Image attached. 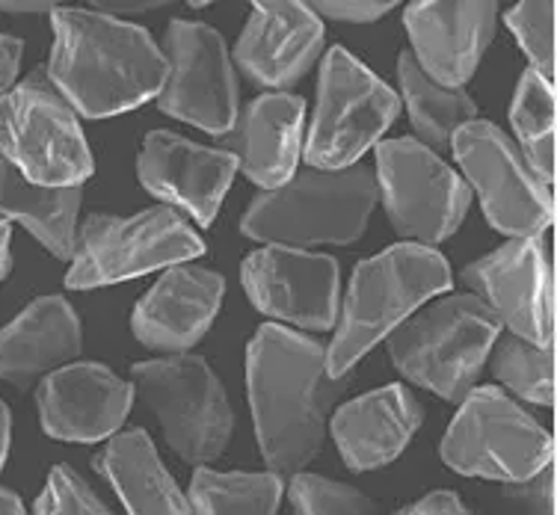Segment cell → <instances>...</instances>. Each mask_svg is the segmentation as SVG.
I'll use <instances>...</instances> for the list:
<instances>
[{
	"label": "cell",
	"mask_w": 557,
	"mask_h": 515,
	"mask_svg": "<svg viewBox=\"0 0 557 515\" xmlns=\"http://www.w3.org/2000/svg\"><path fill=\"white\" fill-rule=\"evenodd\" d=\"M354 376L333 379L326 347L264 323L247 347V391L261 456L273 474H297L323 444L330 409Z\"/></svg>",
	"instance_id": "1"
},
{
	"label": "cell",
	"mask_w": 557,
	"mask_h": 515,
	"mask_svg": "<svg viewBox=\"0 0 557 515\" xmlns=\"http://www.w3.org/2000/svg\"><path fill=\"white\" fill-rule=\"evenodd\" d=\"M51 27L54 51L45 75L75 113L116 116L158 98L166 80V56L149 30L92 7H57Z\"/></svg>",
	"instance_id": "2"
},
{
	"label": "cell",
	"mask_w": 557,
	"mask_h": 515,
	"mask_svg": "<svg viewBox=\"0 0 557 515\" xmlns=\"http://www.w3.org/2000/svg\"><path fill=\"white\" fill-rule=\"evenodd\" d=\"M448 261L430 247L397 243L354 269L342 326L326 347L333 379L350 376L356 362L442 290H450Z\"/></svg>",
	"instance_id": "3"
},
{
	"label": "cell",
	"mask_w": 557,
	"mask_h": 515,
	"mask_svg": "<svg viewBox=\"0 0 557 515\" xmlns=\"http://www.w3.org/2000/svg\"><path fill=\"white\" fill-rule=\"evenodd\" d=\"M374 204L376 181L362 163L302 169L258 196L240 219V231L270 247H347L364 235Z\"/></svg>",
	"instance_id": "4"
},
{
	"label": "cell",
	"mask_w": 557,
	"mask_h": 515,
	"mask_svg": "<svg viewBox=\"0 0 557 515\" xmlns=\"http://www.w3.org/2000/svg\"><path fill=\"white\" fill-rule=\"evenodd\" d=\"M502 323L474 293L433 302L388 335V359L416 386L462 403L481 376Z\"/></svg>",
	"instance_id": "5"
},
{
	"label": "cell",
	"mask_w": 557,
	"mask_h": 515,
	"mask_svg": "<svg viewBox=\"0 0 557 515\" xmlns=\"http://www.w3.org/2000/svg\"><path fill=\"white\" fill-rule=\"evenodd\" d=\"M450 472L519 486L555 460V441L502 388H472L442 439Z\"/></svg>",
	"instance_id": "6"
},
{
	"label": "cell",
	"mask_w": 557,
	"mask_h": 515,
	"mask_svg": "<svg viewBox=\"0 0 557 515\" xmlns=\"http://www.w3.org/2000/svg\"><path fill=\"white\" fill-rule=\"evenodd\" d=\"M0 154L42 187H81L96 169L77 113L45 72L0 98Z\"/></svg>",
	"instance_id": "7"
},
{
	"label": "cell",
	"mask_w": 557,
	"mask_h": 515,
	"mask_svg": "<svg viewBox=\"0 0 557 515\" xmlns=\"http://www.w3.org/2000/svg\"><path fill=\"white\" fill-rule=\"evenodd\" d=\"M202 252V237L166 204L137 216L92 214L77 228L65 285L72 290L116 285L158 267L184 264Z\"/></svg>",
	"instance_id": "8"
},
{
	"label": "cell",
	"mask_w": 557,
	"mask_h": 515,
	"mask_svg": "<svg viewBox=\"0 0 557 515\" xmlns=\"http://www.w3.org/2000/svg\"><path fill=\"white\" fill-rule=\"evenodd\" d=\"M139 400L149 406L175 456L208 465L223 456L235 415L220 379L199 355H170L131 367Z\"/></svg>",
	"instance_id": "9"
},
{
	"label": "cell",
	"mask_w": 557,
	"mask_h": 515,
	"mask_svg": "<svg viewBox=\"0 0 557 515\" xmlns=\"http://www.w3.org/2000/svg\"><path fill=\"white\" fill-rule=\"evenodd\" d=\"M400 113L392 86L371 75L354 54L333 48L323 60L306 161L311 169L354 166Z\"/></svg>",
	"instance_id": "10"
},
{
	"label": "cell",
	"mask_w": 557,
	"mask_h": 515,
	"mask_svg": "<svg viewBox=\"0 0 557 515\" xmlns=\"http://www.w3.org/2000/svg\"><path fill=\"white\" fill-rule=\"evenodd\" d=\"M376 199L392 226L416 247H433L460 228L472 193L448 163L409 137L376 142Z\"/></svg>",
	"instance_id": "11"
},
{
	"label": "cell",
	"mask_w": 557,
	"mask_h": 515,
	"mask_svg": "<svg viewBox=\"0 0 557 515\" xmlns=\"http://www.w3.org/2000/svg\"><path fill=\"white\" fill-rule=\"evenodd\" d=\"M454 158L481 196L483 214L510 240H536L555 219V196L540 181L513 140L490 122L474 118L450 140Z\"/></svg>",
	"instance_id": "12"
},
{
	"label": "cell",
	"mask_w": 557,
	"mask_h": 515,
	"mask_svg": "<svg viewBox=\"0 0 557 515\" xmlns=\"http://www.w3.org/2000/svg\"><path fill=\"white\" fill-rule=\"evenodd\" d=\"M166 80L158 108L223 137L237 118V80L223 36L202 22H172L166 30Z\"/></svg>",
	"instance_id": "13"
},
{
	"label": "cell",
	"mask_w": 557,
	"mask_h": 515,
	"mask_svg": "<svg viewBox=\"0 0 557 515\" xmlns=\"http://www.w3.org/2000/svg\"><path fill=\"white\" fill-rule=\"evenodd\" d=\"M474 297L510 335L552 347L555 341V264L536 240H507L462 269Z\"/></svg>",
	"instance_id": "14"
},
{
	"label": "cell",
	"mask_w": 557,
	"mask_h": 515,
	"mask_svg": "<svg viewBox=\"0 0 557 515\" xmlns=\"http://www.w3.org/2000/svg\"><path fill=\"white\" fill-rule=\"evenodd\" d=\"M249 302L273 321L326 332L338 323V261L306 249L268 247L244 261Z\"/></svg>",
	"instance_id": "15"
},
{
	"label": "cell",
	"mask_w": 557,
	"mask_h": 515,
	"mask_svg": "<svg viewBox=\"0 0 557 515\" xmlns=\"http://www.w3.org/2000/svg\"><path fill=\"white\" fill-rule=\"evenodd\" d=\"M235 172L237 161L228 151L205 149L170 130H151L137 161L143 187L172 211H187L199 226L214 223Z\"/></svg>",
	"instance_id": "16"
},
{
	"label": "cell",
	"mask_w": 557,
	"mask_h": 515,
	"mask_svg": "<svg viewBox=\"0 0 557 515\" xmlns=\"http://www.w3.org/2000/svg\"><path fill=\"white\" fill-rule=\"evenodd\" d=\"M493 0H421L409 3L404 24L418 68L445 89H460L481 63L495 33Z\"/></svg>",
	"instance_id": "17"
},
{
	"label": "cell",
	"mask_w": 557,
	"mask_h": 515,
	"mask_svg": "<svg viewBox=\"0 0 557 515\" xmlns=\"http://www.w3.org/2000/svg\"><path fill=\"white\" fill-rule=\"evenodd\" d=\"M131 403L134 388L98 362L60 367L36 394L45 432L60 441L108 439L125 424Z\"/></svg>",
	"instance_id": "18"
},
{
	"label": "cell",
	"mask_w": 557,
	"mask_h": 515,
	"mask_svg": "<svg viewBox=\"0 0 557 515\" xmlns=\"http://www.w3.org/2000/svg\"><path fill=\"white\" fill-rule=\"evenodd\" d=\"M323 51V22L309 3L258 0L235 48L240 72L261 86L300 80Z\"/></svg>",
	"instance_id": "19"
},
{
	"label": "cell",
	"mask_w": 557,
	"mask_h": 515,
	"mask_svg": "<svg viewBox=\"0 0 557 515\" xmlns=\"http://www.w3.org/2000/svg\"><path fill=\"white\" fill-rule=\"evenodd\" d=\"M223 290V276L214 269L175 264L139 300L131 329L151 350L184 355L211 329Z\"/></svg>",
	"instance_id": "20"
},
{
	"label": "cell",
	"mask_w": 557,
	"mask_h": 515,
	"mask_svg": "<svg viewBox=\"0 0 557 515\" xmlns=\"http://www.w3.org/2000/svg\"><path fill=\"white\" fill-rule=\"evenodd\" d=\"M302 118V98L290 92H268L249 101L232 130L220 137V149L235 158L237 169L249 181L264 190H276L294 178L300 163Z\"/></svg>",
	"instance_id": "21"
},
{
	"label": "cell",
	"mask_w": 557,
	"mask_h": 515,
	"mask_svg": "<svg viewBox=\"0 0 557 515\" xmlns=\"http://www.w3.org/2000/svg\"><path fill=\"white\" fill-rule=\"evenodd\" d=\"M421 420L424 409L407 386H383L335 412L333 439L347 468L374 472L404 453Z\"/></svg>",
	"instance_id": "22"
},
{
	"label": "cell",
	"mask_w": 557,
	"mask_h": 515,
	"mask_svg": "<svg viewBox=\"0 0 557 515\" xmlns=\"http://www.w3.org/2000/svg\"><path fill=\"white\" fill-rule=\"evenodd\" d=\"M81 353V321L63 297L30 302L0 329V379L30 388L39 376L54 374Z\"/></svg>",
	"instance_id": "23"
},
{
	"label": "cell",
	"mask_w": 557,
	"mask_h": 515,
	"mask_svg": "<svg viewBox=\"0 0 557 515\" xmlns=\"http://www.w3.org/2000/svg\"><path fill=\"white\" fill-rule=\"evenodd\" d=\"M96 472L113 483L128 515H190L187 498L163 468L146 429L113 436L96 456Z\"/></svg>",
	"instance_id": "24"
},
{
	"label": "cell",
	"mask_w": 557,
	"mask_h": 515,
	"mask_svg": "<svg viewBox=\"0 0 557 515\" xmlns=\"http://www.w3.org/2000/svg\"><path fill=\"white\" fill-rule=\"evenodd\" d=\"M81 187H42L0 154V219H15L54 258L75 255Z\"/></svg>",
	"instance_id": "25"
},
{
	"label": "cell",
	"mask_w": 557,
	"mask_h": 515,
	"mask_svg": "<svg viewBox=\"0 0 557 515\" xmlns=\"http://www.w3.org/2000/svg\"><path fill=\"white\" fill-rule=\"evenodd\" d=\"M397 77H400V89H404V101H407L409 122H412L421 146L448 149L454 134L478 118V104L472 98L462 89H445V86L433 84L418 68L416 56L409 51H404L397 60Z\"/></svg>",
	"instance_id": "26"
},
{
	"label": "cell",
	"mask_w": 557,
	"mask_h": 515,
	"mask_svg": "<svg viewBox=\"0 0 557 515\" xmlns=\"http://www.w3.org/2000/svg\"><path fill=\"white\" fill-rule=\"evenodd\" d=\"M282 501L278 474L211 472L199 468L190 480V515H276Z\"/></svg>",
	"instance_id": "27"
},
{
	"label": "cell",
	"mask_w": 557,
	"mask_h": 515,
	"mask_svg": "<svg viewBox=\"0 0 557 515\" xmlns=\"http://www.w3.org/2000/svg\"><path fill=\"white\" fill-rule=\"evenodd\" d=\"M516 140L522 146V158L540 175V181L552 187L555 181V84H548L528 68L519 77L513 104H510Z\"/></svg>",
	"instance_id": "28"
},
{
	"label": "cell",
	"mask_w": 557,
	"mask_h": 515,
	"mask_svg": "<svg viewBox=\"0 0 557 515\" xmlns=\"http://www.w3.org/2000/svg\"><path fill=\"white\" fill-rule=\"evenodd\" d=\"M493 370L504 386L536 406L555 403V350L522 341L516 335L502 338L495 347Z\"/></svg>",
	"instance_id": "29"
},
{
	"label": "cell",
	"mask_w": 557,
	"mask_h": 515,
	"mask_svg": "<svg viewBox=\"0 0 557 515\" xmlns=\"http://www.w3.org/2000/svg\"><path fill=\"white\" fill-rule=\"evenodd\" d=\"M507 27L519 39V48L531 60L536 75L555 84V3L552 0H525L504 15Z\"/></svg>",
	"instance_id": "30"
},
{
	"label": "cell",
	"mask_w": 557,
	"mask_h": 515,
	"mask_svg": "<svg viewBox=\"0 0 557 515\" xmlns=\"http://www.w3.org/2000/svg\"><path fill=\"white\" fill-rule=\"evenodd\" d=\"M288 498L294 515H380L368 494L318 474H294Z\"/></svg>",
	"instance_id": "31"
},
{
	"label": "cell",
	"mask_w": 557,
	"mask_h": 515,
	"mask_svg": "<svg viewBox=\"0 0 557 515\" xmlns=\"http://www.w3.org/2000/svg\"><path fill=\"white\" fill-rule=\"evenodd\" d=\"M36 515H110V510L69 465H57L36 501Z\"/></svg>",
	"instance_id": "32"
},
{
	"label": "cell",
	"mask_w": 557,
	"mask_h": 515,
	"mask_svg": "<svg viewBox=\"0 0 557 515\" xmlns=\"http://www.w3.org/2000/svg\"><path fill=\"white\" fill-rule=\"evenodd\" d=\"M510 498L525 515H555V465L536 474L534 480L513 486Z\"/></svg>",
	"instance_id": "33"
},
{
	"label": "cell",
	"mask_w": 557,
	"mask_h": 515,
	"mask_svg": "<svg viewBox=\"0 0 557 515\" xmlns=\"http://www.w3.org/2000/svg\"><path fill=\"white\" fill-rule=\"evenodd\" d=\"M311 12L318 15V18H333V22H347V24H368L376 22V18H383L386 12L395 10V3H374V0H362V3H356V0H347V3H333V0H323V3H309Z\"/></svg>",
	"instance_id": "34"
},
{
	"label": "cell",
	"mask_w": 557,
	"mask_h": 515,
	"mask_svg": "<svg viewBox=\"0 0 557 515\" xmlns=\"http://www.w3.org/2000/svg\"><path fill=\"white\" fill-rule=\"evenodd\" d=\"M395 515H472V510L454 492H430Z\"/></svg>",
	"instance_id": "35"
},
{
	"label": "cell",
	"mask_w": 557,
	"mask_h": 515,
	"mask_svg": "<svg viewBox=\"0 0 557 515\" xmlns=\"http://www.w3.org/2000/svg\"><path fill=\"white\" fill-rule=\"evenodd\" d=\"M24 42L15 36H3L0 33V98L7 96L18 77V65H22Z\"/></svg>",
	"instance_id": "36"
},
{
	"label": "cell",
	"mask_w": 557,
	"mask_h": 515,
	"mask_svg": "<svg viewBox=\"0 0 557 515\" xmlns=\"http://www.w3.org/2000/svg\"><path fill=\"white\" fill-rule=\"evenodd\" d=\"M57 3H45V0H0V12L10 15H27V12H54Z\"/></svg>",
	"instance_id": "37"
},
{
	"label": "cell",
	"mask_w": 557,
	"mask_h": 515,
	"mask_svg": "<svg viewBox=\"0 0 557 515\" xmlns=\"http://www.w3.org/2000/svg\"><path fill=\"white\" fill-rule=\"evenodd\" d=\"M10 223L7 219H0V281L10 276L12 267V255H10Z\"/></svg>",
	"instance_id": "38"
},
{
	"label": "cell",
	"mask_w": 557,
	"mask_h": 515,
	"mask_svg": "<svg viewBox=\"0 0 557 515\" xmlns=\"http://www.w3.org/2000/svg\"><path fill=\"white\" fill-rule=\"evenodd\" d=\"M10 429H12L10 409H7V403L0 400V472H3L7 453H10Z\"/></svg>",
	"instance_id": "39"
},
{
	"label": "cell",
	"mask_w": 557,
	"mask_h": 515,
	"mask_svg": "<svg viewBox=\"0 0 557 515\" xmlns=\"http://www.w3.org/2000/svg\"><path fill=\"white\" fill-rule=\"evenodd\" d=\"M158 3H96L92 10L104 12V15H116V12H146V10H154Z\"/></svg>",
	"instance_id": "40"
},
{
	"label": "cell",
	"mask_w": 557,
	"mask_h": 515,
	"mask_svg": "<svg viewBox=\"0 0 557 515\" xmlns=\"http://www.w3.org/2000/svg\"><path fill=\"white\" fill-rule=\"evenodd\" d=\"M0 515H27L18 494L10 492V489H0Z\"/></svg>",
	"instance_id": "41"
}]
</instances>
